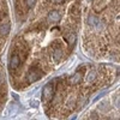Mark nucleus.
<instances>
[{
	"instance_id": "obj_1",
	"label": "nucleus",
	"mask_w": 120,
	"mask_h": 120,
	"mask_svg": "<svg viewBox=\"0 0 120 120\" xmlns=\"http://www.w3.org/2000/svg\"><path fill=\"white\" fill-rule=\"evenodd\" d=\"M40 78H41V71H40V68H35V67L30 68V71L28 72V76H26L28 81L29 82H36Z\"/></svg>"
},
{
	"instance_id": "obj_2",
	"label": "nucleus",
	"mask_w": 120,
	"mask_h": 120,
	"mask_svg": "<svg viewBox=\"0 0 120 120\" xmlns=\"http://www.w3.org/2000/svg\"><path fill=\"white\" fill-rule=\"evenodd\" d=\"M54 90H55V89H54L53 83L47 84V85L45 86V89H43V91H42V98L45 100V101H47V100H49V98H52Z\"/></svg>"
},
{
	"instance_id": "obj_3",
	"label": "nucleus",
	"mask_w": 120,
	"mask_h": 120,
	"mask_svg": "<svg viewBox=\"0 0 120 120\" xmlns=\"http://www.w3.org/2000/svg\"><path fill=\"white\" fill-rule=\"evenodd\" d=\"M19 64H21V58H19V54L18 53L15 52L11 55V59H10V68H11V71H12V70L18 68Z\"/></svg>"
},
{
	"instance_id": "obj_4",
	"label": "nucleus",
	"mask_w": 120,
	"mask_h": 120,
	"mask_svg": "<svg viewBox=\"0 0 120 120\" xmlns=\"http://www.w3.org/2000/svg\"><path fill=\"white\" fill-rule=\"evenodd\" d=\"M81 79H82V72L77 71L76 73H73L71 77L68 78V83L71 85H76V84H78L79 82H81Z\"/></svg>"
},
{
	"instance_id": "obj_5",
	"label": "nucleus",
	"mask_w": 120,
	"mask_h": 120,
	"mask_svg": "<svg viewBox=\"0 0 120 120\" xmlns=\"http://www.w3.org/2000/svg\"><path fill=\"white\" fill-rule=\"evenodd\" d=\"M65 40H66V42L72 47V46L76 43L77 36H76V34H75V33H68V34H66V35H65Z\"/></svg>"
},
{
	"instance_id": "obj_6",
	"label": "nucleus",
	"mask_w": 120,
	"mask_h": 120,
	"mask_svg": "<svg viewBox=\"0 0 120 120\" xmlns=\"http://www.w3.org/2000/svg\"><path fill=\"white\" fill-rule=\"evenodd\" d=\"M10 33V24L8 23H3L1 25H0V35L1 36H7Z\"/></svg>"
},
{
	"instance_id": "obj_7",
	"label": "nucleus",
	"mask_w": 120,
	"mask_h": 120,
	"mask_svg": "<svg viewBox=\"0 0 120 120\" xmlns=\"http://www.w3.org/2000/svg\"><path fill=\"white\" fill-rule=\"evenodd\" d=\"M48 19L51 22H59L60 21V13L58 12V11H52V12H49V15H48Z\"/></svg>"
},
{
	"instance_id": "obj_8",
	"label": "nucleus",
	"mask_w": 120,
	"mask_h": 120,
	"mask_svg": "<svg viewBox=\"0 0 120 120\" xmlns=\"http://www.w3.org/2000/svg\"><path fill=\"white\" fill-rule=\"evenodd\" d=\"M63 58V51H61V47L59 48H55L54 52H53V59L55 60V61H60Z\"/></svg>"
},
{
	"instance_id": "obj_9",
	"label": "nucleus",
	"mask_w": 120,
	"mask_h": 120,
	"mask_svg": "<svg viewBox=\"0 0 120 120\" xmlns=\"http://www.w3.org/2000/svg\"><path fill=\"white\" fill-rule=\"evenodd\" d=\"M96 78H97V72L96 71H90L88 73V76H86V82L89 84H91V83H94L96 81Z\"/></svg>"
},
{
	"instance_id": "obj_10",
	"label": "nucleus",
	"mask_w": 120,
	"mask_h": 120,
	"mask_svg": "<svg viewBox=\"0 0 120 120\" xmlns=\"http://www.w3.org/2000/svg\"><path fill=\"white\" fill-rule=\"evenodd\" d=\"M70 12H71V15L72 16H79V5L78 4H75V5H72L71 7H70Z\"/></svg>"
},
{
	"instance_id": "obj_11",
	"label": "nucleus",
	"mask_w": 120,
	"mask_h": 120,
	"mask_svg": "<svg viewBox=\"0 0 120 120\" xmlns=\"http://www.w3.org/2000/svg\"><path fill=\"white\" fill-rule=\"evenodd\" d=\"M35 1L36 0H26V6L30 8V7H33L34 6V4H35Z\"/></svg>"
},
{
	"instance_id": "obj_12",
	"label": "nucleus",
	"mask_w": 120,
	"mask_h": 120,
	"mask_svg": "<svg viewBox=\"0 0 120 120\" xmlns=\"http://www.w3.org/2000/svg\"><path fill=\"white\" fill-rule=\"evenodd\" d=\"M64 0H53V3H55V4H60V3H63Z\"/></svg>"
},
{
	"instance_id": "obj_13",
	"label": "nucleus",
	"mask_w": 120,
	"mask_h": 120,
	"mask_svg": "<svg viewBox=\"0 0 120 120\" xmlns=\"http://www.w3.org/2000/svg\"><path fill=\"white\" fill-rule=\"evenodd\" d=\"M30 105H33V106H35V107H36V106H37L38 103H37V102H31V103H30Z\"/></svg>"
}]
</instances>
